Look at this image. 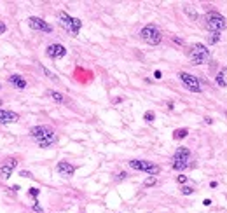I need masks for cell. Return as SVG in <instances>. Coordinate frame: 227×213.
I'll list each match as a JSON object with an SVG mask.
<instances>
[{"label":"cell","mask_w":227,"mask_h":213,"mask_svg":"<svg viewBox=\"0 0 227 213\" xmlns=\"http://www.w3.org/2000/svg\"><path fill=\"white\" fill-rule=\"evenodd\" d=\"M205 21H206V28L210 30V33H220L222 30L227 28V19L218 12H208Z\"/></svg>","instance_id":"6da1fadb"},{"label":"cell","mask_w":227,"mask_h":213,"mask_svg":"<svg viewBox=\"0 0 227 213\" xmlns=\"http://www.w3.org/2000/svg\"><path fill=\"white\" fill-rule=\"evenodd\" d=\"M140 37H142V40L149 45H157L161 40H163V35H161L159 28H157L156 25H147V26H143L142 31H140Z\"/></svg>","instance_id":"7a4b0ae2"},{"label":"cell","mask_w":227,"mask_h":213,"mask_svg":"<svg viewBox=\"0 0 227 213\" xmlns=\"http://www.w3.org/2000/svg\"><path fill=\"white\" fill-rule=\"evenodd\" d=\"M210 58V51L206 49L205 44H199V42H196V44H192L191 47V61L192 65H203V63H206Z\"/></svg>","instance_id":"3957f363"},{"label":"cell","mask_w":227,"mask_h":213,"mask_svg":"<svg viewBox=\"0 0 227 213\" xmlns=\"http://www.w3.org/2000/svg\"><path fill=\"white\" fill-rule=\"evenodd\" d=\"M58 16H59V23H61V26L65 28V30L70 31L72 35H77V33H79L80 26H82V21H80V19L72 18V16H68L67 12H63V11L58 14Z\"/></svg>","instance_id":"277c9868"},{"label":"cell","mask_w":227,"mask_h":213,"mask_svg":"<svg viewBox=\"0 0 227 213\" xmlns=\"http://www.w3.org/2000/svg\"><path fill=\"white\" fill-rule=\"evenodd\" d=\"M129 166L133 169H136V171H145L147 175H150V177H156V175H159L161 168L157 164H152L150 161H138V159H133L129 161Z\"/></svg>","instance_id":"5b68a950"},{"label":"cell","mask_w":227,"mask_h":213,"mask_svg":"<svg viewBox=\"0 0 227 213\" xmlns=\"http://www.w3.org/2000/svg\"><path fill=\"white\" fill-rule=\"evenodd\" d=\"M178 77H180V80L185 84V88H187L189 91H192V93H201V84H199V79H197V77L191 75L187 72H180Z\"/></svg>","instance_id":"8992f818"},{"label":"cell","mask_w":227,"mask_h":213,"mask_svg":"<svg viewBox=\"0 0 227 213\" xmlns=\"http://www.w3.org/2000/svg\"><path fill=\"white\" fill-rule=\"evenodd\" d=\"M31 136L35 138L37 142H40V140H47V138L54 136V131L49 128V126H33V128L30 129Z\"/></svg>","instance_id":"52a82bcc"},{"label":"cell","mask_w":227,"mask_h":213,"mask_svg":"<svg viewBox=\"0 0 227 213\" xmlns=\"http://www.w3.org/2000/svg\"><path fill=\"white\" fill-rule=\"evenodd\" d=\"M28 26H30L31 30L45 31V33H51V31H53V26H51L47 21H44V19H40V18H30L28 19Z\"/></svg>","instance_id":"ba28073f"},{"label":"cell","mask_w":227,"mask_h":213,"mask_svg":"<svg viewBox=\"0 0 227 213\" xmlns=\"http://www.w3.org/2000/svg\"><path fill=\"white\" fill-rule=\"evenodd\" d=\"M45 54L53 59H59L67 54V49H65V45H61V44H51V45H47V49H45Z\"/></svg>","instance_id":"9c48e42d"},{"label":"cell","mask_w":227,"mask_h":213,"mask_svg":"<svg viewBox=\"0 0 227 213\" xmlns=\"http://www.w3.org/2000/svg\"><path fill=\"white\" fill-rule=\"evenodd\" d=\"M18 166V159L16 157H11V159H5V163L0 166V177L2 178H9L11 173L14 171V168Z\"/></svg>","instance_id":"30bf717a"},{"label":"cell","mask_w":227,"mask_h":213,"mask_svg":"<svg viewBox=\"0 0 227 213\" xmlns=\"http://www.w3.org/2000/svg\"><path fill=\"white\" fill-rule=\"evenodd\" d=\"M173 161H182V163H189V161H191V150H189L187 147H178L177 150H175Z\"/></svg>","instance_id":"8fae6325"},{"label":"cell","mask_w":227,"mask_h":213,"mask_svg":"<svg viewBox=\"0 0 227 213\" xmlns=\"http://www.w3.org/2000/svg\"><path fill=\"white\" fill-rule=\"evenodd\" d=\"M18 119H19V116L16 112L0 110V124H11V122H16Z\"/></svg>","instance_id":"7c38bea8"},{"label":"cell","mask_w":227,"mask_h":213,"mask_svg":"<svg viewBox=\"0 0 227 213\" xmlns=\"http://www.w3.org/2000/svg\"><path fill=\"white\" fill-rule=\"evenodd\" d=\"M58 171L63 177H72V175L75 173V166H72L67 161H61V163H58Z\"/></svg>","instance_id":"4fadbf2b"},{"label":"cell","mask_w":227,"mask_h":213,"mask_svg":"<svg viewBox=\"0 0 227 213\" xmlns=\"http://www.w3.org/2000/svg\"><path fill=\"white\" fill-rule=\"evenodd\" d=\"M9 82L14 86V88H18V89H25V88H26V80L23 79L21 75H11L9 77Z\"/></svg>","instance_id":"5bb4252c"},{"label":"cell","mask_w":227,"mask_h":213,"mask_svg":"<svg viewBox=\"0 0 227 213\" xmlns=\"http://www.w3.org/2000/svg\"><path fill=\"white\" fill-rule=\"evenodd\" d=\"M215 80H217V84L220 86V88H227V68H224V70L218 72L217 77H215Z\"/></svg>","instance_id":"9a60e30c"},{"label":"cell","mask_w":227,"mask_h":213,"mask_svg":"<svg viewBox=\"0 0 227 213\" xmlns=\"http://www.w3.org/2000/svg\"><path fill=\"white\" fill-rule=\"evenodd\" d=\"M187 135H189V129L187 128H180V129H175V131H173V138H175V140L185 138Z\"/></svg>","instance_id":"2e32d148"},{"label":"cell","mask_w":227,"mask_h":213,"mask_svg":"<svg viewBox=\"0 0 227 213\" xmlns=\"http://www.w3.org/2000/svg\"><path fill=\"white\" fill-rule=\"evenodd\" d=\"M206 42H208L210 45H215L220 42V33H210L208 37H206Z\"/></svg>","instance_id":"e0dca14e"},{"label":"cell","mask_w":227,"mask_h":213,"mask_svg":"<svg viewBox=\"0 0 227 213\" xmlns=\"http://www.w3.org/2000/svg\"><path fill=\"white\" fill-rule=\"evenodd\" d=\"M54 142H56V135L47 138V140H40V142H37V143H39V147H42V149H47V147H51Z\"/></svg>","instance_id":"ac0fdd59"},{"label":"cell","mask_w":227,"mask_h":213,"mask_svg":"<svg viewBox=\"0 0 227 213\" xmlns=\"http://www.w3.org/2000/svg\"><path fill=\"white\" fill-rule=\"evenodd\" d=\"M49 96L53 98L56 103H65V96H63L61 93H58V91H49Z\"/></svg>","instance_id":"d6986e66"},{"label":"cell","mask_w":227,"mask_h":213,"mask_svg":"<svg viewBox=\"0 0 227 213\" xmlns=\"http://www.w3.org/2000/svg\"><path fill=\"white\" fill-rule=\"evenodd\" d=\"M183 12L187 14V16H189L191 19H197V12H196V9H194V7H191V5H185V7H183Z\"/></svg>","instance_id":"ffe728a7"},{"label":"cell","mask_w":227,"mask_h":213,"mask_svg":"<svg viewBox=\"0 0 227 213\" xmlns=\"http://www.w3.org/2000/svg\"><path fill=\"white\" fill-rule=\"evenodd\" d=\"M189 166V163H182V161H173V169L175 171H182Z\"/></svg>","instance_id":"44dd1931"},{"label":"cell","mask_w":227,"mask_h":213,"mask_svg":"<svg viewBox=\"0 0 227 213\" xmlns=\"http://www.w3.org/2000/svg\"><path fill=\"white\" fill-rule=\"evenodd\" d=\"M156 183H157V178L156 177H149V178H145L143 185H145V187H154Z\"/></svg>","instance_id":"7402d4cb"},{"label":"cell","mask_w":227,"mask_h":213,"mask_svg":"<svg viewBox=\"0 0 227 213\" xmlns=\"http://www.w3.org/2000/svg\"><path fill=\"white\" fill-rule=\"evenodd\" d=\"M154 117H156V114H154V112H145V116H143V119L147 121V122H152V121H154Z\"/></svg>","instance_id":"603a6c76"},{"label":"cell","mask_w":227,"mask_h":213,"mask_svg":"<svg viewBox=\"0 0 227 213\" xmlns=\"http://www.w3.org/2000/svg\"><path fill=\"white\" fill-rule=\"evenodd\" d=\"M192 192H194V189H192V187H189V185L182 187V194L183 196H189V194H192Z\"/></svg>","instance_id":"cb8c5ba5"},{"label":"cell","mask_w":227,"mask_h":213,"mask_svg":"<svg viewBox=\"0 0 227 213\" xmlns=\"http://www.w3.org/2000/svg\"><path fill=\"white\" fill-rule=\"evenodd\" d=\"M44 73H45V75H47V77H49V79H53V80H58V77L54 75L53 72H49V70H47V68H44Z\"/></svg>","instance_id":"d4e9b609"},{"label":"cell","mask_w":227,"mask_h":213,"mask_svg":"<svg viewBox=\"0 0 227 213\" xmlns=\"http://www.w3.org/2000/svg\"><path fill=\"white\" fill-rule=\"evenodd\" d=\"M39 189H35V187H31V189H30V191H28V194H30V196H33V197H37V196H39Z\"/></svg>","instance_id":"484cf974"},{"label":"cell","mask_w":227,"mask_h":213,"mask_svg":"<svg viewBox=\"0 0 227 213\" xmlns=\"http://www.w3.org/2000/svg\"><path fill=\"white\" fill-rule=\"evenodd\" d=\"M33 210H35L37 213H42V211H44V210H42V206L39 204V201H35V203H33Z\"/></svg>","instance_id":"4316f807"},{"label":"cell","mask_w":227,"mask_h":213,"mask_svg":"<svg viewBox=\"0 0 227 213\" xmlns=\"http://www.w3.org/2000/svg\"><path fill=\"white\" fill-rule=\"evenodd\" d=\"M177 180H178V183H185V182H187V177H185V175H180Z\"/></svg>","instance_id":"83f0119b"},{"label":"cell","mask_w":227,"mask_h":213,"mask_svg":"<svg viewBox=\"0 0 227 213\" xmlns=\"http://www.w3.org/2000/svg\"><path fill=\"white\" fill-rule=\"evenodd\" d=\"M126 177H128V173H126V171H122V173H119V177H117V180H124Z\"/></svg>","instance_id":"f1b7e54d"},{"label":"cell","mask_w":227,"mask_h":213,"mask_svg":"<svg viewBox=\"0 0 227 213\" xmlns=\"http://www.w3.org/2000/svg\"><path fill=\"white\" fill-rule=\"evenodd\" d=\"M19 175H21V177H31L30 171H19Z\"/></svg>","instance_id":"f546056e"},{"label":"cell","mask_w":227,"mask_h":213,"mask_svg":"<svg viewBox=\"0 0 227 213\" xmlns=\"http://www.w3.org/2000/svg\"><path fill=\"white\" fill-rule=\"evenodd\" d=\"M154 77H156V79H161V77H163V73H161L159 70H156V72H154Z\"/></svg>","instance_id":"4dcf8cb0"},{"label":"cell","mask_w":227,"mask_h":213,"mask_svg":"<svg viewBox=\"0 0 227 213\" xmlns=\"http://www.w3.org/2000/svg\"><path fill=\"white\" fill-rule=\"evenodd\" d=\"M4 31H5V25L4 23H0V33H4Z\"/></svg>","instance_id":"1f68e13d"},{"label":"cell","mask_w":227,"mask_h":213,"mask_svg":"<svg viewBox=\"0 0 227 213\" xmlns=\"http://www.w3.org/2000/svg\"><path fill=\"white\" fill-rule=\"evenodd\" d=\"M203 204H205V206H210V204H211V199H205V201H203Z\"/></svg>","instance_id":"d6a6232c"},{"label":"cell","mask_w":227,"mask_h":213,"mask_svg":"<svg viewBox=\"0 0 227 213\" xmlns=\"http://www.w3.org/2000/svg\"><path fill=\"white\" fill-rule=\"evenodd\" d=\"M173 40H175V42H177V44H183V40H182V39H178V37H175Z\"/></svg>","instance_id":"836d02e7"},{"label":"cell","mask_w":227,"mask_h":213,"mask_svg":"<svg viewBox=\"0 0 227 213\" xmlns=\"http://www.w3.org/2000/svg\"><path fill=\"white\" fill-rule=\"evenodd\" d=\"M0 88H2V86H0Z\"/></svg>","instance_id":"e575fe53"}]
</instances>
